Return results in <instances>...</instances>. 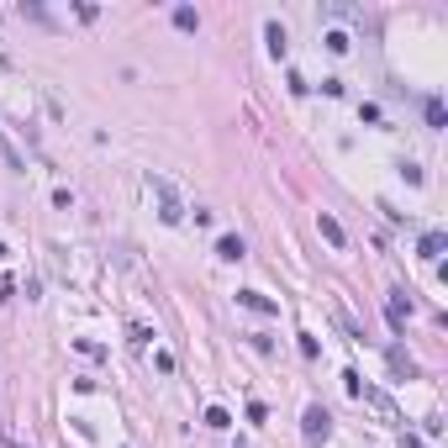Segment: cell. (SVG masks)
I'll return each instance as SVG.
<instances>
[{
  "mask_svg": "<svg viewBox=\"0 0 448 448\" xmlns=\"http://www.w3.org/2000/svg\"><path fill=\"white\" fill-rule=\"evenodd\" d=\"M148 190H154V195H158V216H164L169 227H174V222H185V206H179L174 185H169L164 174H148Z\"/></svg>",
  "mask_w": 448,
  "mask_h": 448,
  "instance_id": "obj_1",
  "label": "cell"
},
{
  "mask_svg": "<svg viewBox=\"0 0 448 448\" xmlns=\"http://www.w3.org/2000/svg\"><path fill=\"white\" fill-rule=\"evenodd\" d=\"M385 317H390V332H406V317H412V301H406V290H390Z\"/></svg>",
  "mask_w": 448,
  "mask_h": 448,
  "instance_id": "obj_2",
  "label": "cell"
},
{
  "mask_svg": "<svg viewBox=\"0 0 448 448\" xmlns=\"http://www.w3.org/2000/svg\"><path fill=\"white\" fill-rule=\"evenodd\" d=\"M301 427H306V438H311V443H317V438H327L332 417L322 412V406H306V417H301Z\"/></svg>",
  "mask_w": 448,
  "mask_h": 448,
  "instance_id": "obj_3",
  "label": "cell"
},
{
  "mask_svg": "<svg viewBox=\"0 0 448 448\" xmlns=\"http://www.w3.org/2000/svg\"><path fill=\"white\" fill-rule=\"evenodd\" d=\"M317 232L327 237L332 248H343V243H348V232H343V222H338V216H332V211H317Z\"/></svg>",
  "mask_w": 448,
  "mask_h": 448,
  "instance_id": "obj_4",
  "label": "cell"
},
{
  "mask_svg": "<svg viewBox=\"0 0 448 448\" xmlns=\"http://www.w3.org/2000/svg\"><path fill=\"white\" fill-rule=\"evenodd\" d=\"M237 306H248V311H264V317H274V311H280V301H269V295H259V290H237Z\"/></svg>",
  "mask_w": 448,
  "mask_h": 448,
  "instance_id": "obj_5",
  "label": "cell"
},
{
  "mask_svg": "<svg viewBox=\"0 0 448 448\" xmlns=\"http://www.w3.org/2000/svg\"><path fill=\"white\" fill-rule=\"evenodd\" d=\"M264 43H269V59H285L290 43H285V27L280 22H264Z\"/></svg>",
  "mask_w": 448,
  "mask_h": 448,
  "instance_id": "obj_6",
  "label": "cell"
},
{
  "mask_svg": "<svg viewBox=\"0 0 448 448\" xmlns=\"http://www.w3.org/2000/svg\"><path fill=\"white\" fill-rule=\"evenodd\" d=\"M243 253H248V248H243V237H232V232H227V237H216V259L237 264V259H243Z\"/></svg>",
  "mask_w": 448,
  "mask_h": 448,
  "instance_id": "obj_7",
  "label": "cell"
},
{
  "mask_svg": "<svg viewBox=\"0 0 448 448\" xmlns=\"http://www.w3.org/2000/svg\"><path fill=\"white\" fill-rule=\"evenodd\" d=\"M443 248H448V232H422V243H417V253H422V259H438Z\"/></svg>",
  "mask_w": 448,
  "mask_h": 448,
  "instance_id": "obj_8",
  "label": "cell"
},
{
  "mask_svg": "<svg viewBox=\"0 0 448 448\" xmlns=\"http://www.w3.org/2000/svg\"><path fill=\"white\" fill-rule=\"evenodd\" d=\"M206 427H211V433H227V427H232V412H227V406H206Z\"/></svg>",
  "mask_w": 448,
  "mask_h": 448,
  "instance_id": "obj_9",
  "label": "cell"
},
{
  "mask_svg": "<svg viewBox=\"0 0 448 448\" xmlns=\"http://www.w3.org/2000/svg\"><path fill=\"white\" fill-rule=\"evenodd\" d=\"M174 27H179V32H195V27H201L195 6H174Z\"/></svg>",
  "mask_w": 448,
  "mask_h": 448,
  "instance_id": "obj_10",
  "label": "cell"
},
{
  "mask_svg": "<svg viewBox=\"0 0 448 448\" xmlns=\"http://www.w3.org/2000/svg\"><path fill=\"white\" fill-rule=\"evenodd\" d=\"M390 369H396V375H417V364H412L406 348H390Z\"/></svg>",
  "mask_w": 448,
  "mask_h": 448,
  "instance_id": "obj_11",
  "label": "cell"
},
{
  "mask_svg": "<svg viewBox=\"0 0 448 448\" xmlns=\"http://www.w3.org/2000/svg\"><path fill=\"white\" fill-rule=\"evenodd\" d=\"M427 127H448V117H443V100H438V95L427 100Z\"/></svg>",
  "mask_w": 448,
  "mask_h": 448,
  "instance_id": "obj_12",
  "label": "cell"
},
{
  "mask_svg": "<svg viewBox=\"0 0 448 448\" xmlns=\"http://www.w3.org/2000/svg\"><path fill=\"white\" fill-rule=\"evenodd\" d=\"M0 158H6V169H27V158L16 154V148H11V142H6V137H0Z\"/></svg>",
  "mask_w": 448,
  "mask_h": 448,
  "instance_id": "obj_13",
  "label": "cell"
},
{
  "mask_svg": "<svg viewBox=\"0 0 448 448\" xmlns=\"http://www.w3.org/2000/svg\"><path fill=\"white\" fill-rule=\"evenodd\" d=\"M154 369H158V375H174V354H169V348H158V354H154Z\"/></svg>",
  "mask_w": 448,
  "mask_h": 448,
  "instance_id": "obj_14",
  "label": "cell"
},
{
  "mask_svg": "<svg viewBox=\"0 0 448 448\" xmlns=\"http://www.w3.org/2000/svg\"><path fill=\"white\" fill-rule=\"evenodd\" d=\"M301 354H306V359H317V354H322V343L311 338V332H301Z\"/></svg>",
  "mask_w": 448,
  "mask_h": 448,
  "instance_id": "obj_15",
  "label": "cell"
},
{
  "mask_svg": "<svg viewBox=\"0 0 448 448\" xmlns=\"http://www.w3.org/2000/svg\"><path fill=\"white\" fill-rule=\"evenodd\" d=\"M22 16H32V22H43V27H53V16L43 11V6H22Z\"/></svg>",
  "mask_w": 448,
  "mask_h": 448,
  "instance_id": "obj_16",
  "label": "cell"
},
{
  "mask_svg": "<svg viewBox=\"0 0 448 448\" xmlns=\"http://www.w3.org/2000/svg\"><path fill=\"white\" fill-rule=\"evenodd\" d=\"M327 47L332 53H348V32H327Z\"/></svg>",
  "mask_w": 448,
  "mask_h": 448,
  "instance_id": "obj_17",
  "label": "cell"
},
{
  "mask_svg": "<svg viewBox=\"0 0 448 448\" xmlns=\"http://www.w3.org/2000/svg\"><path fill=\"white\" fill-rule=\"evenodd\" d=\"M0 259H6V243H0Z\"/></svg>",
  "mask_w": 448,
  "mask_h": 448,
  "instance_id": "obj_18",
  "label": "cell"
}]
</instances>
